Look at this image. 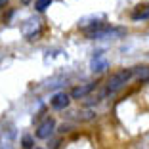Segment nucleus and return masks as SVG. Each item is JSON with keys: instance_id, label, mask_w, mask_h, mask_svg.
I'll return each mask as SVG.
<instances>
[{"instance_id": "39448f33", "label": "nucleus", "mask_w": 149, "mask_h": 149, "mask_svg": "<svg viewBox=\"0 0 149 149\" xmlns=\"http://www.w3.org/2000/svg\"><path fill=\"white\" fill-rule=\"evenodd\" d=\"M94 88H96V84H94V82H88V84H84V86H77V88L73 90V97H77V100H80V97L88 96V94L92 92Z\"/></svg>"}, {"instance_id": "9d476101", "label": "nucleus", "mask_w": 149, "mask_h": 149, "mask_svg": "<svg viewBox=\"0 0 149 149\" xmlns=\"http://www.w3.org/2000/svg\"><path fill=\"white\" fill-rule=\"evenodd\" d=\"M6 4H8V0H0V8H4Z\"/></svg>"}, {"instance_id": "20e7f679", "label": "nucleus", "mask_w": 149, "mask_h": 149, "mask_svg": "<svg viewBox=\"0 0 149 149\" xmlns=\"http://www.w3.org/2000/svg\"><path fill=\"white\" fill-rule=\"evenodd\" d=\"M69 96H67L65 92H57L56 96L50 100V105L54 107V109H65L67 105H69Z\"/></svg>"}, {"instance_id": "1a4fd4ad", "label": "nucleus", "mask_w": 149, "mask_h": 149, "mask_svg": "<svg viewBox=\"0 0 149 149\" xmlns=\"http://www.w3.org/2000/svg\"><path fill=\"white\" fill-rule=\"evenodd\" d=\"M23 147H25V149H33V138L31 136L23 138Z\"/></svg>"}, {"instance_id": "423d86ee", "label": "nucleus", "mask_w": 149, "mask_h": 149, "mask_svg": "<svg viewBox=\"0 0 149 149\" xmlns=\"http://www.w3.org/2000/svg\"><path fill=\"white\" fill-rule=\"evenodd\" d=\"M107 65H109V63H107L105 59H101L100 56H96L92 59V63H90V69H92L94 73H103V71L107 69Z\"/></svg>"}, {"instance_id": "9b49d317", "label": "nucleus", "mask_w": 149, "mask_h": 149, "mask_svg": "<svg viewBox=\"0 0 149 149\" xmlns=\"http://www.w3.org/2000/svg\"><path fill=\"white\" fill-rule=\"evenodd\" d=\"M21 2H29V0H21Z\"/></svg>"}, {"instance_id": "0eeeda50", "label": "nucleus", "mask_w": 149, "mask_h": 149, "mask_svg": "<svg viewBox=\"0 0 149 149\" xmlns=\"http://www.w3.org/2000/svg\"><path fill=\"white\" fill-rule=\"evenodd\" d=\"M132 19H149V4L145 6H138L134 12H132Z\"/></svg>"}, {"instance_id": "f03ea898", "label": "nucleus", "mask_w": 149, "mask_h": 149, "mask_svg": "<svg viewBox=\"0 0 149 149\" xmlns=\"http://www.w3.org/2000/svg\"><path fill=\"white\" fill-rule=\"evenodd\" d=\"M126 35V29L123 27H103L100 31L92 33V35H88V38H118V36H124Z\"/></svg>"}, {"instance_id": "7ed1b4c3", "label": "nucleus", "mask_w": 149, "mask_h": 149, "mask_svg": "<svg viewBox=\"0 0 149 149\" xmlns=\"http://www.w3.org/2000/svg\"><path fill=\"white\" fill-rule=\"evenodd\" d=\"M54 130H56V120H54V118H46L38 126V130H36V138H38V140H48L54 134Z\"/></svg>"}, {"instance_id": "f257e3e1", "label": "nucleus", "mask_w": 149, "mask_h": 149, "mask_svg": "<svg viewBox=\"0 0 149 149\" xmlns=\"http://www.w3.org/2000/svg\"><path fill=\"white\" fill-rule=\"evenodd\" d=\"M132 74H134V73H132L130 69H124V71H118V73H115L113 77L107 80V88H105V94H103V96L118 92V90H120V88H123L124 84H126L128 80L132 79Z\"/></svg>"}, {"instance_id": "6e6552de", "label": "nucleus", "mask_w": 149, "mask_h": 149, "mask_svg": "<svg viewBox=\"0 0 149 149\" xmlns=\"http://www.w3.org/2000/svg\"><path fill=\"white\" fill-rule=\"evenodd\" d=\"M52 2H54V0H35V10H36V12H44L46 8H50Z\"/></svg>"}]
</instances>
